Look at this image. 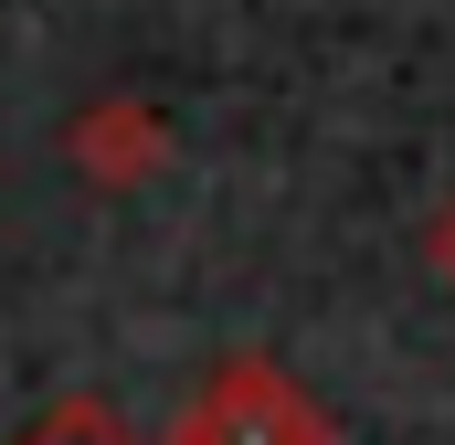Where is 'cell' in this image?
I'll return each mask as SVG.
<instances>
[{"instance_id":"3","label":"cell","mask_w":455,"mask_h":445,"mask_svg":"<svg viewBox=\"0 0 455 445\" xmlns=\"http://www.w3.org/2000/svg\"><path fill=\"white\" fill-rule=\"evenodd\" d=\"M21 445H127V425H116L107 403H53V414H43Z\"/></svg>"},{"instance_id":"2","label":"cell","mask_w":455,"mask_h":445,"mask_svg":"<svg viewBox=\"0 0 455 445\" xmlns=\"http://www.w3.org/2000/svg\"><path fill=\"white\" fill-rule=\"evenodd\" d=\"M64 159L85 170V191H138L170 159V117L148 107V96H96V107H75V127H64Z\"/></svg>"},{"instance_id":"4","label":"cell","mask_w":455,"mask_h":445,"mask_svg":"<svg viewBox=\"0 0 455 445\" xmlns=\"http://www.w3.org/2000/svg\"><path fill=\"white\" fill-rule=\"evenodd\" d=\"M424 265H435V276L455 287V191L435 202V213H424Z\"/></svg>"},{"instance_id":"1","label":"cell","mask_w":455,"mask_h":445,"mask_svg":"<svg viewBox=\"0 0 455 445\" xmlns=\"http://www.w3.org/2000/svg\"><path fill=\"white\" fill-rule=\"evenodd\" d=\"M170 445H339V425L297 392V371H275V360H254V350H233L223 371L180 403V425Z\"/></svg>"}]
</instances>
